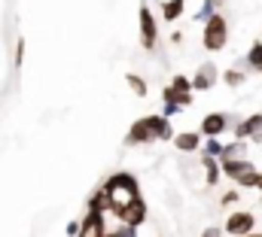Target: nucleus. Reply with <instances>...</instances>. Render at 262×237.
Listing matches in <instances>:
<instances>
[{
  "label": "nucleus",
  "mask_w": 262,
  "mask_h": 237,
  "mask_svg": "<svg viewBox=\"0 0 262 237\" xmlns=\"http://www.w3.org/2000/svg\"><path fill=\"white\" fill-rule=\"evenodd\" d=\"M174 137H177V131H174L171 118L165 113H146L137 122H131L125 143L128 146H149V143H165V140H174Z\"/></svg>",
  "instance_id": "1"
},
{
  "label": "nucleus",
  "mask_w": 262,
  "mask_h": 237,
  "mask_svg": "<svg viewBox=\"0 0 262 237\" xmlns=\"http://www.w3.org/2000/svg\"><path fill=\"white\" fill-rule=\"evenodd\" d=\"M104 192L110 195V216L122 219L125 204H128L131 198H137V195H140V185H137V177H134V174H128V171H116V174H110V177H107Z\"/></svg>",
  "instance_id": "2"
},
{
  "label": "nucleus",
  "mask_w": 262,
  "mask_h": 237,
  "mask_svg": "<svg viewBox=\"0 0 262 237\" xmlns=\"http://www.w3.org/2000/svg\"><path fill=\"white\" fill-rule=\"evenodd\" d=\"M201 46H204V52H223L229 46V18L220 9L204 21V28H201Z\"/></svg>",
  "instance_id": "3"
},
{
  "label": "nucleus",
  "mask_w": 262,
  "mask_h": 237,
  "mask_svg": "<svg viewBox=\"0 0 262 237\" xmlns=\"http://www.w3.org/2000/svg\"><path fill=\"white\" fill-rule=\"evenodd\" d=\"M223 164V177H229L235 185L241 188H256V179H259V171L250 158H241V161H220Z\"/></svg>",
  "instance_id": "4"
},
{
  "label": "nucleus",
  "mask_w": 262,
  "mask_h": 237,
  "mask_svg": "<svg viewBox=\"0 0 262 237\" xmlns=\"http://www.w3.org/2000/svg\"><path fill=\"white\" fill-rule=\"evenodd\" d=\"M137 25H140V46H143L146 52H156V43H159V21H156V12H152V6H149L146 0L140 3Z\"/></svg>",
  "instance_id": "5"
},
{
  "label": "nucleus",
  "mask_w": 262,
  "mask_h": 237,
  "mask_svg": "<svg viewBox=\"0 0 262 237\" xmlns=\"http://www.w3.org/2000/svg\"><path fill=\"white\" fill-rule=\"evenodd\" d=\"M223 228H226L229 237L250 234V231H256V213H253V210H232V213L226 216Z\"/></svg>",
  "instance_id": "6"
},
{
  "label": "nucleus",
  "mask_w": 262,
  "mask_h": 237,
  "mask_svg": "<svg viewBox=\"0 0 262 237\" xmlns=\"http://www.w3.org/2000/svg\"><path fill=\"white\" fill-rule=\"evenodd\" d=\"M232 134L238 140H250V143H262V113H250L241 122L232 125Z\"/></svg>",
  "instance_id": "7"
},
{
  "label": "nucleus",
  "mask_w": 262,
  "mask_h": 237,
  "mask_svg": "<svg viewBox=\"0 0 262 237\" xmlns=\"http://www.w3.org/2000/svg\"><path fill=\"white\" fill-rule=\"evenodd\" d=\"M220 79H223L220 67L213 61H204V64H198V70L192 73V88L195 91H210V88H216Z\"/></svg>",
  "instance_id": "8"
},
{
  "label": "nucleus",
  "mask_w": 262,
  "mask_h": 237,
  "mask_svg": "<svg viewBox=\"0 0 262 237\" xmlns=\"http://www.w3.org/2000/svg\"><path fill=\"white\" fill-rule=\"evenodd\" d=\"M232 125H235V118H229L226 113H207V116L201 118L198 131H201L204 137H223Z\"/></svg>",
  "instance_id": "9"
},
{
  "label": "nucleus",
  "mask_w": 262,
  "mask_h": 237,
  "mask_svg": "<svg viewBox=\"0 0 262 237\" xmlns=\"http://www.w3.org/2000/svg\"><path fill=\"white\" fill-rule=\"evenodd\" d=\"M149 219V210H146V201L137 195V198H131L128 204H125V210H122V219L119 222H125V225H134V228H140L143 222Z\"/></svg>",
  "instance_id": "10"
},
{
  "label": "nucleus",
  "mask_w": 262,
  "mask_h": 237,
  "mask_svg": "<svg viewBox=\"0 0 262 237\" xmlns=\"http://www.w3.org/2000/svg\"><path fill=\"white\" fill-rule=\"evenodd\" d=\"M104 234H107V213L89 210L82 216V231H79V237H104Z\"/></svg>",
  "instance_id": "11"
},
{
  "label": "nucleus",
  "mask_w": 262,
  "mask_h": 237,
  "mask_svg": "<svg viewBox=\"0 0 262 237\" xmlns=\"http://www.w3.org/2000/svg\"><path fill=\"white\" fill-rule=\"evenodd\" d=\"M201 146H204V134H201V131H180V134L174 137V149L183 152V155L201 152Z\"/></svg>",
  "instance_id": "12"
},
{
  "label": "nucleus",
  "mask_w": 262,
  "mask_h": 237,
  "mask_svg": "<svg viewBox=\"0 0 262 237\" xmlns=\"http://www.w3.org/2000/svg\"><path fill=\"white\" fill-rule=\"evenodd\" d=\"M201 171H204V188L216 185L220 177H223V164H220V158H210V155H201Z\"/></svg>",
  "instance_id": "13"
},
{
  "label": "nucleus",
  "mask_w": 262,
  "mask_h": 237,
  "mask_svg": "<svg viewBox=\"0 0 262 237\" xmlns=\"http://www.w3.org/2000/svg\"><path fill=\"white\" fill-rule=\"evenodd\" d=\"M186 3L189 0H159V12L165 21H177L180 15H186Z\"/></svg>",
  "instance_id": "14"
},
{
  "label": "nucleus",
  "mask_w": 262,
  "mask_h": 237,
  "mask_svg": "<svg viewBox=\"0 0 262 237\" xmlns=\"http://www.w3.org/2000/svg\"><path fill=\"white\" fill-rule=\"evenodd\" d=\"M247 143L250 140H232V143H226L223 146V155H220V161H241V158H247Z\"/></svg>",
  "instance_id": "15"
},
{
  "label": "nucleus",
  "mask_w": 262,
  "mask_h": 237,
  "mask_svg": "<svg viewBox=\"0 0 262 237\" xmlns=\"http://www.w3.org/2000/svg\"><path fill=\"white\" fill-rule=\"evenodd\" d=\"M85 210H98V213H110V195L104 192V185H101V188H95V192L89 195V201H85Z\"/></svg>",
  "instance_id": "16"
},
{
  "label": "nucleus",
  "mask_w": 262,
  "mask_h": 237,
  "mask_svg": "<svg viewBox=\"0 0 262 237\" xmlns=\"http://www.w3.org/2000/svg\"><path fill=\"white\" fill-rule=\"evenodd\" d=\"M250 73H262V40H253V46L247 49V58L241 61Z\"/></svg>",
  "instance_id": "17"
},
{
  "label": "nucleus",
  "mask_w": 262,
  "mask_h": 237,
  "mask_svg": "<svg viewBox=\"0 0 262 237\" xmlns=\"http://www.w3.org/2000/svg\"><path fill=\"white\" fill-rule=\"evenodd\" d=\"M247 73H250V70H247L244 64H241V67H229V70L223 73V82H226L229 88H241V85L247 82Z\"/></svg>",
  "instance_id": "18"
},
{
  "label": "nucleus",
  "mask_w": 262,
  "mask_h": 237,
  "mask_svg": "<svg viewBox=\"0 0 262 237\" xmlns=\"http://www.w3.org/2000/svg\"><path fill=\"white\" fill-rule=\"evenodd\" d=\"M125 82H128V88L137 94V98H146V94H149V85H146V79H143V76L128 73V76H125Z\"/></svg>",
  "instance_id": "19"
},
{
  "label": "nucleus",
  "mask_w": 262,
  "mask_h": 237,
  "mask_svg": "<svg viewBox=\"0 0 262 237\" xmlns=\"http://www.w3.org/2000/svg\"><path fill=\"white\" fill-rule=\"evenodd\" d=\"M201 155H210V158H220V155H223V143H220V137H204V146H201Z\"/></svg>",
  "instance_id": "20"
},
{
  "label": "nucleus",
  "mask_w": 262,
  "mask_h": 237,
  "mask_svg": "<svg viewBox=\"0 0 262 237\" xmlns=\"http://www.w3.org/2000/svg\"><path fill=\"white\" fill-rule=\"evenodd\" d=\"M104 237H137V228H134V225H125V222H119L113 231H107Z\"/></svg>",
  "instance_id": "21"
},
{
  "label": "nucleus",
  "mask_w": 262,
  "mask_h": 237,
  "mask_svg": "<svg viewBox=\"0 0 262 237\" xmlns=\"http://www.w3.org/2000/svg\"><path fill=\"white\" fill-rule=\"evenodd\" d=\"M238 201H241V192H238V188H229V192L220 195V207H232V204H238Z\"/></svg>",
  "instance_id": "22"
},
{
  "label": "nucleus",
  "mask_w": 262,
  "mask_h": 237,
  "mask_svg": "<svg viewBox=\"0 0 262 237\" xmlns=\"http://www.w3.org/2000/svg\"><path fill=\"white\" fill-rule=\"evenodd\" d=\"M198 237H226V228H216V225H210V228H204Z\"/></svg>",
  "instance_id": "23"
},
{
  "label": "nucleus",
  "mask_w": 262,
  "mask_h": 237,
  "mask_svg": "<svg viewBox=\"0 0 262 237\" xmlns=\"http://www.w3.org/2000/svg\"><path fill=\"white\" fill-rule=\"evenodd\" d=\"M21 61H25V40L15 43V67H21Z\"/></svg>",
  "instance_id": "24"
},
{
  "label": "nucleus",
  "mask_w": 262,
  "mask_h": 237,
  "mask_svg": "<svg viewBox=\"0 0 262 237\" xmlns=\"http://www.w3.org/2000/svg\"><path fill=\"white\" fill-rule=\"evenodd\" d=\"M171 43L180 46V43H183V31H174V34H171Z\"/></svg>",
  "instance_id": "25"
},
{
  "label": "nucleus",
  "mask_w": 262,
  "mask_h": 237,
  "mask_svg": "<svg viewBox=\"0 0 262 237\" xmlns=\"http://www.w3.org/2000/svg\"><path fill=\"white\" fill-rule=\"evenodd\" d=\"M256 192L262 195V174H259V179H256Z\"/></svg>",
  "instance_id": "26"
}]
</instances>
